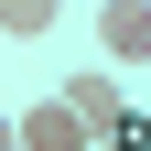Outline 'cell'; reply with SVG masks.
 Wrapping results in <instances>:
<instances>
[{
  "mask_svg": "<svg viewBox=\"0 0 151 151\" xmlns=\"http://www.w3.org/2000/svg\"><path fill=\"white\" fill-rule=\"evenodd\" d=\"M97 54L119 76H140V54H151V0H97Z\"/></svg>",
  "mask_w": 151,
  "mask_h": 151,
  "instance_id": "cell-1",
  "label": "cell"
},
{
  "mask_svg": "<svg viewBox=\"0 0 151 151\" xmlns=\"http://www.w3.org/2000/svg\"><path fill=\"white\" fill-rule=\"evenodd\" d=\"M65 108H76V129H86V140H108V119L129 108L119 65H86V76H65Z\"/></svg>",
  "mask_w": 151,
  "mask_h": 151,
  "instance_id": "cell-2",
  "label": "cell"
},
{
  "mask_svg": "<svg viewBox=\"0 0 151 151\" xmlns=\"http://www.w3.org/2000/svg\"><path fill=\"white\" fill-rule=\"evenodd\" d=\"M0 140H22V151H76V140H86V129H76V108H65V97H22V108H11V129H0Z\"/></svg>",
  "mask_w": 151,
  "mask_h": 151,
  "instance_id": "cell-3",
  "label": "cell"
},
{
  "mask_svg": "<svg viewBox=\"0 0 151 151\" xmlns=\"http://www.w3.org/2000/svg\"><path fill=\"white\" fill-rule=\"evenodd\" d=\"M65 22V0H0V43H43Z\"/></svg>",
  "mask_w": 151,
  "mask_h": 151,
  "instance_id": "cell-4",
  "label": "cell"
}]
</instances>
